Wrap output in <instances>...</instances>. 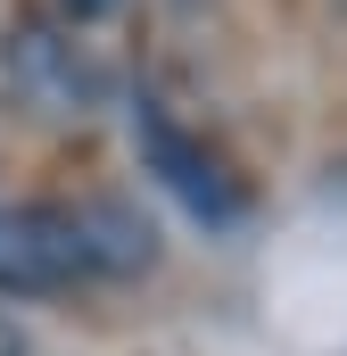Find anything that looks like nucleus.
I'll return each mask as SVG.
<instances>
[{"mask_svg": "<svg viewBox=\"0 0 347 356\" xmlns=\"http://www.w3.org/2000/svg\"><path fill=\"white\" fill-rule=\"evenodd\" d=\"M149 266V224L116 199H83V207H8L0 216V290L42 298V290H75L99 273Z\"/></svg>", "mask_w": 347, "mask_h": 356, "instance_id": "f257e3e1", "label": "nucleus"}, {"mask_svg": "<svg viewBox=\"0 0 347 356\" xmlns=\"http://www.w3.org/2000/svg\"><path fill=\"white\" fill-rule=\"evenodd\" d=\"M133 141H141V166L166 182L198 224H232V216H240V182L223 175V158L174 116L166 99H141V108H133Z\"/></svg>", "mask_w": 347, "mask_h": 356, "instance_id": "f03ea898", "label": "nucleus"}, {"mask_svg": "<svg viewBox=\"0 0 347 356\" xmlns=\"http://www.w3.org/2000/svg\"><path fill=\"white\" fill-rule=\"evenodd\" d=\"M8 83H17L25 108H42V116H91L108 99V75L91 67V50L75 33H50L42 17H25L8 33Z\"/></svg>", "mask_w": 347, "mask_h": 356, "instance_id": "7ed1b4c3", "label": "nucleus"}, {"mask_svg": "<svg viewBox=\"0 0 347 356\" xmlns=\"http://www.w3.org/2000/svg\"><path fill=\"white\" fill-rule=\"evenodd\" d=\"M116 8H124V0H58L67 25H99V17H116Z\"/></svg>", "mask_w": 347, "mask_h": 356, "instance_id": "20e7f679", "label": "nucleus"}, {"mask_svg": "<svg viewBox=\"0 0 347 356\" xmlns=\"http://www.w3.org/2000/svg\"><path fill=\"white\" fill-rule=\"evenodd\" d=\"M0 356H25V332H17L8 315H0Z\"/></svg>", "mask_w": 347, "mask_h": 356, "instance_id": "39448f33", "label": "nucleus"}, {"mask_svg": "<svg viewBox=\"0 0 347 356\" xmlns=\"http://www.w3.org/2000/svg\"><path fill=\"white\" fill-rule=\"evenodd\" d=\"M331 8H339V17H347V0H331Z\"/></svg>", "mask_w": 347, "mask_h": 356, "instance_id": "423d86ee", "label": "nucleus"}]
</instances>
